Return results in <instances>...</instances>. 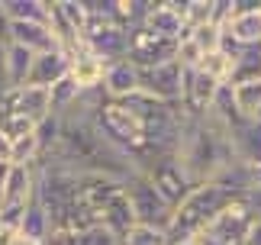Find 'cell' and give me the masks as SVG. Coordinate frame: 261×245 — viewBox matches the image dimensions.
I'll list each match as a JSON object with an SVG mask.
<instances>
[{"label": "cell", "instance_id": "cell-1", "mask_svg": "<svg viewBox=\"0 0 261 245\" xmlns=\"http://www.w3.org/2000/svg\"><path fill=\"white\" fill-rule=\"evenodd\" d=\"M174 158L190 178V184L213 181L226 165H232L229 126L213 113H206L203 119H184V132H180Z\"/></svg>", "mask_w": 261, "mask_h": 245}, {"label": "cell", "instance_id": "cell-2", "mask_svg": "<svg viewBox=\"0 0 261 245\" xmlns=\"http://www.w3.org/2000/svg\"><path fill=\"white\" fill-rule=\"evenodd\" d=\"M236 197L239 193L226 190L223 184H216V181L194 184L190 193L174 207V219H171V226H168V245H177V242H187V239L200 236Z\"/></svg>", "mask_w": 261, "mask_h": 245}, {"label": "cell", "instance_id": "cell-3", "mask_svg": "<svg viewBox=\"0 0 261 245\" xmlns=\"http://www.w3.org/2000/svg\"><path fill=\"white\" fill-rule=\"evenodd\" d=\"M126 197H129V203H133L136 223L168 232V226H171V219H174V207H168L142 175H136V178L126 181Z\"/></svg>", "mask_w": 261, "mask_h": 245}, {"label": "cell", "instance_id": "cell-4", "mask_svg": "<svg viewBox=\"0 0 261 245\" xmlns=\"http://www.w3.org/2000/svg\"><path fill=\"white\" fill-rule=\"evenodd\" d=\"M142 178L155 187V193L162 197L168 207H177L180 200L190 193V178L184 175V168L177 165V158L174 155H165V158H152L145 165V171H142Z\"/></svg>", "mask_w": 261, "mask_h": 245}, {"label": "cell", "instance_id": "cell-5", "mask_svg": "<svg viewBox=\"0 0 261 245\" xmlns=\"http://www.w3.org/2000/svg\"><path fill=\"white\" fill-rule=\"evenodd\" d=\"M255 223L258 219H255V213L248 210V203L242 197H236L203 232L210 239H216L219 245H245V239H248V232H252Z\"/></svg>", "mask_w": 261, "mask_h": 245}, {"label": "cell", "instance_id": "cell-6", "mask_svg": "<svg viewBox=\"0 0 261 245\" xmlns=\"http://www.w3.org/2000/svg\"><path fill=\"white\" fill-rule=\"evenodd\" d=\"M223 39L242 48H258L261 45V4L255 0H232V16L223 26Z\"/></svg>", "mask_w": 261, "mask_h": 245}, {"label": "cell", "instance_id": "cell-7", "mask_svg": "<svg viewBox=\"0 0 261 245\" xmlns=\"http://www.w3.org/2000/svg\"><path fill=\"white\" fill-rule=\"evenodd\" d=\"M177 55V42H168V39L148 33L145 26H139L129 33V61L142 71V68H155V65H165V61H174Z\"/></svg>", "mask_w": 261, "mask_h": 245}, {"label": "cell", "instance_id": "cell-8", "mask_svg": "<svg viewBox=\"0 0 261 245\" xmlns=\"http://www.w3.org/2000/svg\"><path fill=\"white\" fill-rule=\"evenodd\" d=\"M148 33L168 39V42H180L187 36L184 26V0H152L142 23Z\"/></svg>", "mask_w": 261, "mask_h": 245}, {"label": "cell", "instance_id": "cell-9", "mask_svg": "<svg viewBox=\"0 0 261 245\" xmlns=\"http://www.w3.org/2000/svg\"><path fill=\"white\" fill-rule=\"evenodd\" d=\"M180 75H184V68L177 61L142 68L139 71V90H145L148 97L162 100V104H177L180 100Z\"/></svg>", "mask_w": 261, "mask_h": 245}, {"label": "cell", "instance_id": "cell-10", "mask_svg": "<svg viewBox=\"0 0 261 245\" xmlns=\"http://www.w3.org/2000/svg\"><path fill=\"white\" fill-rule=\"evenodd\" d=\"M33 200H36V168L10 165L4 190H0V207H29Z\"/></svg>", "mask_w": 261, "mask_h": 245}, {"label": "cell", "instance_id": "cell-11", "mask_svg": "<svg viewBox=\"0 0 261 245\" xmlns=\"http://www.w3.org/2000/svg\"><path fill=\"white\" fill-rule=\"evenodd\" d=\"M0 100L10 104L16 113H23L26 119H33L36 126L52 116V107H48V90H42V87H29V84L26 87H10L7 94H0Z\"/></svg>", "mask_w": 261, "mask_h": 245}, {"label": "cell", "instance_id": "cell-12", "mask_svg": "<svg viewBox=\"0 0 261 245\" xmlns=\"http://www.w3.org/2000/svg\"><path fill=\"white\" fill-rule=\"evenodd\" d=\"M68 61H71V65H68V75H71V81L81 87V94H84V90H97L100 84H103L107 65H103V61H100L94 52H90L84 42L77 45L74 52H68Z\"/></svg>", "mask_w": 261, "mask_h": 245}, {"label": "cell", "instance_id": "cell-13", "mask_svg": "<svg viewBox=\"0 0 261 245\" xmlns=\"http://www.w3.org/2000/svg\"><path fill=\"white\" fill-rule=\"evenodd\" d=\"M229 145H232V161L242 165H261V122L242 119L229 129Z\"/></svg>", "mask_w": 261, "mask_h": 245}, {"label": "cell", "instance_id": "cell-14", "mask_svg": "<svg viewBox=\"0 0 261 245\" xmlns=\"http://www.w3.org/2000/svg\"><path fill=\"white\" fill-rule=\"evenodd\" d=\"M68 52L65 48H55V52H45V55H36L33 58V68H29V78H26V84L29 87H42L48 90L55 84V81H62L68 75Z\"/></svg>", "mask_w": 261, "mask_h": 245}, {"label": "cell", "instance_id": "cell-15", "mask_svg": "<svg viewBox=\"0 0 261 245\" xmlns=\"http://www.w3.org/2000/svg\"><path fill=\"white\" fill-rule=\"evenodd\" d=\"M10 42L29 48L33 55H45V52L62 48L58 39L52 36V29H48V23H10Z\"/></svg>", "mask_w": 261, "mask_h": 245}, {"label": "cell", "instance_id": "cell-16", "mask_svg": "<svg viewBox=\"0 0 261 245\" xmlns=\"http://www.w3.org/2000/svg\"><path fill=\"white\" fill-rule=\"evenodd\" d=\"M100 87H103L107 100H123L129 94H136V90H139V68L129 58L113 61V65H107L103 84H100Z\"/></svg>", "mask_w": 261, "mask_h": 245}, {"label": "cell", "instance_id": "cell-17", "mask_svg": "<svg viewBox=\"0 0 261 245\" xmlns=\"http://www.w3.org/2000/svg\"><path fill=\"white\" fill-rule=\"evenodd\" d=\"M97 223H100V226H107V229L113 232V236H119V239H123L126 232L136 226V213H133V203H129L126 190L119 193V197H116L113 203H110V207H107L103 213H100Z\"/></svg>", "mask_w": 261, "mask_h": 245}, {"label": "cell", "instance_id": "cell-18", "mask_svg": "<svg viewBox=\"0 0 261 245\" xmlns=\"http://www.w3.org/2000/svg\"><path fill=\"white\" fill-rule=\"evenodd\" d=\"M229 87H232V84H229ZM232 97H236L239 116H242V119H252V122H261V78L236 84L232 87Z\"/></svg>", "mask_w": 261, "mask_h": 245}, {"label": "cell", "instance_id": "cell-19", "mask_svg": "<svg viewBox=\"0 0 261 245\" xmlns=\"http://www.w3.org/2000/svg\"><path fill=\"white\" fill-rule=\"evenodd\" d=\"M10 23H48V0H4Z\"/></svg>", "mask_w": 261, "mask_h": 245}, {"label": "cell", "instance_id": "cell-20", "mask_svg": "<svg viewBox=\"0 0 261 245\" xmlns=\"http://www.w3.org/2000/svg\"><path fill=\"white\" fill-rule=\"evenodd\" d=\"M197 71H203V75L213 78L216 84H229V81H232V71H236V58L229 55L223 45H219L216 52H206L203 58H200Z\"/></svg>", "mask_w": 261, "mask_h": 245}, {"label": "cell", "instance_id": "cell-21", "mask_svg": "<svg viewBox=\"0 0 261 245\" xmlns=\"http://www.w3.org/2000/svg\"><path fill=\"white\" fill-rule=\"evenodd\" d=\"M19 236L33 239V242H48V236H52V223H48V213L39 207V203L33 200L23 213V223H19Z\"/></svg>", "mask_w": 261, "mask_h": 245}, {"label": "cell", "instance_id": "cell-22", "mask_svg": "<svg viewBox=\"0 0 261 245\" xmlns=\"http://www.w3.org/2000/svg\"><path fill=\"white\" fill-rule=\"evenodd\" d=\"M77 97H81V87L71 81V75H65L62 81H55V84L48 87V107H52V116L68 113V110L77 104Z\"/></svg>", "mask_w": 261, "mask_h": 245}, {"label": "cell", "instance_id": "cell-23", "mask_svg": "<svg viewBox=\"0 0 261 245\" xmlns=\"http://www.w3.org/2000/svg\"><path fill=\"white\" fill-rule=\"evenodd\" d=\"M33 52L23 45H7V75H10V87H26V78H29V68H33Z\"/></svg>", "mask_w": 261, "mask_h": 245}, {"label": "cell", "instance_id": "cell-24", "mask_svg": "<svg viewBox=\"0 0 261 245\" xmlns=\"http://www.w3.org/2000/svg\"><path fill=\"white\" fill-rule=\"evenodd\" d=\"M55 7H58V13H62V19L68 23V29L81 39L84 36V29H87V0H55Z\"/></svg>", "mask_w": 261, "mask_h": 245}, {"label": "cell", "instance_id": "cell-25", "mask_svg": "<svg viewBox=\"0 0 261 245\" xmlns=\"http://www.w3.org/2000/svg\"><path fill=\"white\" fill-rule=\"evenodd\" d=\"M216 23V0H184V26H210Z\"/></svg>", "mask_w": 261, "mask_h": 245}, {"label": "cell", "instance_id": "cell-26", "mask_svg": "<svg viewBox=\"0 0 261 245\" xmlns=\"http://www.w3.org/2000/svg\"><path fill=\"white\" fill-rule=\"evenodd\" d=\"M39 161V139L36 132H29V136L10 142V165H36Z\"/></svg>", "mask_w": 261, "mask_h": 245}, {"label": "cell", "instance_id": "cell-27", "mask_svg": "<svg viewBox=\"0 0 261 245\" xmlns=\"http://www.w3.org/2000/svg\"><path fill=\"white\" fill-rule=\"evenodd\" d=\"M187 39L206 55V52H216V48L223 45V29H219L216 23H210V26H197V29H187Z\"/></svg>", "mask_w": 261, "mask_h": 245}, {"label": "cell", "instance_id": "cell-28", "mask_svg": "<svg viewBox=\"0 0 261 245\" xmlns=\"http://www.w3.org/2000/svg\"><path fill=\"white\" fill-rule=\"evenodd\" d=\"M123 245H168V232L136 223V226L123 236Z\"/></svg>", "mask_w": 261, "mask_h": 245}, {"label": "cell", "instance_id": "cell-29", "mask_svg": "<svg viewBox=\"0 0 261 245\" xmlns=\"http://www.w3.org/2000/svg\"><path fill=\"white\" fill-rule=\"evenodd\" d=\"M242 200L248 203V210L255 213V219H261V187H252L248 193H242Z\"/></svg>", "mask_w": 261, "mask_h": 245}, {"label": "cell", "instance_id": "cell-30", "mask_svg": "<svg viewBox=\"0 0 261 245\" xmlns=\"http://www.w3.org/2000/svg\"><path fill=\"white\" fill-rule=\"evenodd\" d=\"M10 90V75H7V45H0V94Z\"/></svg>", "mask_w": 261, "mask_h": 245}, {"label": "cell", "instance_id": "cell-31", "mask_svg": "<svg viewBox=\"0 0 261 245\" xmlns=\"http://www.w3.org/2000/svg\"><path fill=\"white\" fill-rule=\"evenodd\" d=\"M0 45H10V16L4 10V0H0Z\"/></svg>", "mask_w": 261, "mask_h": 245}, {"label": "cell", "instance_id": "cell-32", "mask_svg": "<svg viewBox=\"0 0 261 245\" xmlns=\"http://www.w3.org/2000/svg\"><path fill=\"white\" fill-rule=\"evenodd\" d=\"M245 245H261V219L252 226V232H248V239H245Z\"/></svg>", "mask_w": 261, "mask_h": 245}, {"label": "cell", "instance_id": "cell-33", "mask_svg": "<svg viewBox=\"0 0 261 245\" xmlns=\"http://www.w3.org/2000/svg\"><path fill=\"white\" fill-rule=\"evenodd\" d=\"M10 245H42V242H33V239H26V236H19V232H16V236L10 239Z\"/></svg>", "mask_w": 261, "mask_h": 245}, {"label": "cell", "instance_id": "cell-34", "mask_svg": "<svg viewBox=\"0 0 261 245\" xmlns=\"http://www.w3.org/2000/svg\"><path fill=\"white\" fill-rule=\"evenodd\" d=\"M0 161H10V142L0 136Z\"/></svg>", "mask_w": 261, "mask_h": 245}, {"label": "cell", "instance_id": "cell-35", "mask_svg": "<svg viewBox=\"0 0 261 245\" xmlns=\"http://www.w3.org/2000/svg\"><path fill=\"white\" fill-rule=\"evenodd\" d=\"M194 245H219L216 239H210L206 232H200V236H194Z\"/></svg>", "mask_w": 261, "mask_h": 245}, {"label": "cell", "instance_id": "cell-36", "mask_svg": "<svg viewBox=\"0 0 261 245\" xmlns=\"http://www.w3.org/2000/svg\"><path fill=\"white\" fill-rule=\"evenodd\" d=\"M7 171H10V161H0V190H4V181H7Z\"/></svg>", "mask_w": 261, "mask_h": 245}, {"label": "cell", "instance_id": "cell-37", "mask_svg": "<svg viewBox=\"0 0 261 245\" xmlns=\"http://www.w3.org/2000/svg\"><path fill=\"white\" fill-rule=\"evenodd\" d=\"M42 245H48V242H42Z\"/></svg>", "mask_w": 261, "mask_h": 245}]
</instances>
